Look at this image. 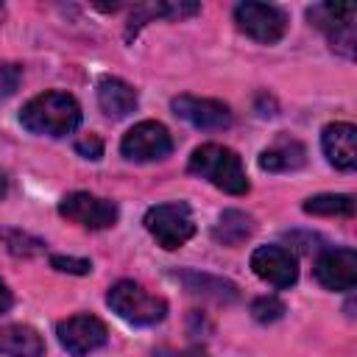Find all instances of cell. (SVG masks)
Returning a JSON list of instances; mask_svg holds the SVG:
<instances>
[{
  "instance_id": "24",
  "label": "cell",
  "mask_w": 357,
  "mask_h": 357,
  "mask_svg": "<svg viewBox=\"0 0 357 357\" xmlns=\"http://www.w3.org/2000/svg\"><path fill=\"white\" fill-rule=\"evenodd\" d=\"M75 151H78L84 159H92V162H98V159L103 156V139H100L98 134H86V137L75 139Z\"/></svg>"
},
{
  "instance_id": "21",
  "label": "cell",
  "mask_w": 357,
  "mask_h": 357,
  "mask_svg": "<svg viewBox=\"0 0 357 357\" xmlns=\"http://www.w3.org/2000/svg\"><path fill=\"white\" fill-rule=\"evenodd\" d=\"M0 237L8 243V248L11 251H17V254H36V251H42V240H36V237H28V234H20V231H3L0 229Z\"/></svg>"
},
{
  "instance_id": "14",
  "label": "cell",
  "mask_w": 357,
  "mask_h": 357,
  "mask_svg": "<svg viewBox=\"0 0 357 357\" xmlns=\"http://www.w3.org/2000/svg\"><path fill=\"white\" fill-rule=\"evenodd\" d=\"M307 162V151L298 139L293 137H279L273 145H268L259 153V167L271 173H284V170H298Z\"/></svg>"
},
{
  "instance_id": "10",
  "label": "cell",
  "mask_w": 357,
  "mask_h": 357,
  "mask_svg": "<svg viewBox=\"0 0 357 357\" xmlns=\"http://www.w3.org/2000/svg\"><path fill=\"white\" fill-rule=\"evenodd\" d=\"M315 279L335 293L351 290L357 284V251L354 248H326L315 259Z\"/></svg>"
},
{
  "instance_id": "27",
  "label": "cell",
  "mask_w": 357,
  "mask_h": 357,
  "mask_svg": "<svg viewBox=\"0 0 357 357\" xmlns=\"http://www.w3.org/2000/svg\"><path fill=\"white\" fill-rule=\"evenodd\" d=\"M6 190H8V184H6V176H3V173H0V198H3V195H6Z\"/></svg>"
},
{
  "instance_id": "7",
  "label": "cell",
  "mask_w": 357,
  "mask_h": 357,
  "mask_svg": "<svg viewBox=\"0 0 357 357\" xmlns=\"http://www.w3.org/2000/svg\"><path fill=\"white\" fill-rule=\"evenodd\" d=\"M354 14H357L354 3H318L307 11L310 22L326 31L332 47L343 50L346 56H351V45H354Z\"/></svg>"
},
{
  "instance_id": "20",
  "label": "cell",
  "mask_w": 357,
  "mask_h": 357,
  "mask_svg": "<svg viewBox=\"0 0 357 357\" xmlns=\"http://www.w3.org/2000/svg\"><path fill=\"white\" fill-rule=\"evenodd\" d=\"M251 315L259 324H273V321H279L284 315V304L276 296H262V298H257L251 304Z\"/></svg>"
},
{
  "instance_id": "13",
  "label": "cell",
  "mask_w": 357,
  "mask_h": 357,
  "mask_svg": "<svg viewBox=\"0 0 357 357\" xmlns=\"http://www.w3.org/2000/svg\"><path fill=\"white\" fill-rule=\"evenodd\" d=\"M321 148L337 170L357 167V128L351 123H329L321 134Z\"/></svg>"
},
{
  "instance_id": "3",
  "label": "cell",
  "mask_w": 357,
  "mask_h": 357,
  "mask_svg": "<svg viewBox=\"0 0 357 357\" xmlns=\"http://www.w3.org/2000/svg\"><path fill=\"white\" fill-rule=\"evenodd\" d=\"M106 304L112 307V312H117L123 321L137 324V326H151L159 324L167 315V304L159 296H151L142 284L137 282H117L109 287L106 293Z\"/></svg>"
},
{
  "instance_id": "18",
  "label": "cell",
  "mask_w": 357,
  "mask_h": 357,
  "mask_svg": "<svg viewBox=\"0 0 357 357\" xmlns=\"http://www.w3.org/2000/svg\"><path fill=\"white\" fill-rule=\"evenodd\" d=\"M178 279L187 284L190 293L198 296H209L215 301H234L237 298V287L220 276H209V273H198V271H184L178 273Z\"/></svg>"
},
{
  "instance_id": "4",
  "label": "cell",
  "mask_w": 357,
  "mask_h": 357,
  "mask_svg": "<svg viewBox=\"0 0 357 357\" xmlns=\"http://www.w3.org/2000/svg\"><path fill=\"white\" fill-rule=\"evenodd\" d=\"M145 229L151 231V237L173 251L178 245H184L192 234H195V223H192V212L184 201H170V204H156L145 212Z\"/></svg>"
},
{
  "instance_id": "17",
  "label": "cell",
  "mask_w": 357,
  "mask_h": 357,
  "mask_svg": "<svg viewBox=\"0 0 357 357\" xmlns=\"http://www.w3.org/2000/svg\"><path fill=\"white\" fill-rule=\"evenodd\" d=\"M251 231H254V218L251 215H245L240 209H226L218 218V223L212 229V237L223 245H240L245 237H251Z\"/></svg>"
},
{
  "instance_id": "16",
  "label": "cell",
  "mask_w": 357,
  "mask_h": 357,
  "mask_svg": "<svg viewBox=\"0 0 357 357\" xmlns=\"http://www.w3.org/2000/svg\"><path fill=\"white\" fill-rule=\"evenodd\" d=\"M0 354L11 357H42L45 354V340L33 326H3L0 329Z\"/></svg>"
},
{
  "instance_id": "26",
  "label": "cell",
  "mask_w": 357,
  "mask_h": 357,
  "mask_svg": "<svg viewBox=\"0 0 357 357\" xmlns=\"http://www.w3.org/2000/svg\"><path fill=\"white\" fill-rule=\"evenodd\" d=\"M11 304H14V296H11L8 284L0 279V315H3V312H8V310H11Z\"/></svg>"
},
{
  "instance_id": "8",
  "label": "cell",
  "mask_w": 357,
  "mask_h": 357,
  "mask_svg": "<svg viewBox=\"0 0 357 357\" xmlns=\"http://www.w3.org/2000/svg\"><path fill=\"white\" fill-rule=\"evenodd\" d=\"M59 215L84 229H109L117 223V204L89 192H70L59 204Z\"/></svg>"
},
{
  "instance_id": "1",
  "label": "cell",
  "mask_w": 357,
  "mask_h": 357,
  "mask_svg": "<svg viewBox=\"0 0 357 357\" xmlns=\"http://www.w3.org/2000/svg\"><path fill=\"white\" fill-rule=\"evenodd\" d=\"M20 123L31 131V134H42V137H64L73 134L81 123V106L73 95L67 92H42L36 98H31L22 112H20Z\"/></svg>"
},
{
  "instance_id": "9",
  "label": "cell",
  "mask_w": 357,
  "mask_h": 357,
  "mask_svg": "<svg viewBox=\"0 0 357 357\" xmlns=\"http://www.w3.org/2000/svg\"><path fill=\"white\" fill-rule=\"evenodd\" d=\"M61 349H67L73 357H84L95 349H100L109 337V329L95 315H73L56 326Z\"/></svg>"
},
{
  "instance_id": "12",
  "label": "cell",
  "mask_w": 357,
  "mask_h": 357,
  "mask_svg": "<svg viewBox=\"0 0 357 357\" xmlns=\"http://www.w3.org/2000/svg\"><path fill=\"white\" fill-rule=\"evenodd\" d=\"M251 268L262 282H268L279 290L296 284V279H298L296 257L282 245H259L251 254Z\"/></svg>"
},
{
  "instance_id": "5",
  "label": "cell",
  "mask_w": 357,
  "mask_h": 357,
  "mask_svg": "<svg viewBox=\"0 0 357 357\" xmlns=\"http://www.w3.org/2000/svg\"><path fill=\"white\" fill-rule=\"evenodd\" d=\"M170 151H173V137L156 120L137 123L134 128L126 131L120 142V153L128 162H156V159H165Z\"/></svg>"
},
{
  "instance_id": "25",
  "label": "cell",
  "mask_w": 357,
  "mask_h": 357,
  "mask_svg": "<svg viewBox=\"0 0 357 357\" xmlns=\"http://www.w3.org/2000/svg\"><path fill=\"white\" fill-rule=\"evenodd\" d=\"M153 357H209L204 349H156Z\"/></svg>"
},
{
  "instance_id": "22",
  "label": "cell",
  "mask_w": 357,
  "mask_h": 357,
  "mask_svg": "<svg viewBox=\"0 0 357 357\" xmlns=\"http://www.w3.org/2000/svg\"><path fill=\"white\" fill-rule=\"evenodd\" d=\"M22 81V67L20 64H0V95H14Z\"/></svg>"
},
{
  "instance_id": "6",
  "label": "cell",
  "mask_w": 357,
  "mask_h": 357,
  "mask_svg": "<svg viewBox=\"0 0 357 357\" xmlns=\"http://www.w3.org/2000/svg\"><path fill=\"white\" fill-rule=\"evenodd\" d=\"M234 20L243 33H248L251 39H257L262 45L279 42L287 31L284 11L276 6H268V3H240L234 8Z\"/></svg>"
},
{
  "instance_id": "23",
  "label": "cell",
  "mask_w": 357,
  "mask_h": 357,
  "mask_svg": "<svg viewBox=\"0 0 357 357\" xmlns=\"http://www.w3.org/2000/svg\"><path fill=\"white\" fill-rule=\"evenodd\" d=\"M50 265L56 268V271H61V273H89L92 271V262L89 259H78V257H61V254H56L53 259H50Z\"/></svg>"
},
{
  "instance_id": "2",
  "label": "cell",
  "mask_w": 357,
  "mask_h": 357,
  "mask_svg": "<svg viewBox=\"0 0 357 357\" xmlns=\"http://www.w3.org/2000/svg\"><path fill=\"white\" fill-rule=\"evenodd\" d=\"M187 167H190V173L206 178L209 184H215L218 190H223L229 195H245L251 187L240 156L226 145H215V142L198 145L192 151Z\"/></svg>"
},
{
  "instance_id": "11",
  "label": "cell",
  "mask_w": 357,
  "mask_h": 357,
  "mask_svg": "<svg viewBox=\"0 0 357 357\" xmlns=\"http://www.w3.org/2000/svg\"><path fill=\"white\" fill-rule=\"evenodd\" d=\"M173 112L176 117L187 120L195 128H206V131H218V128H229L231 126V112L223 100H212V98H195V95H178L173 98Z\"/></svg>"
},
{
  "instance_id": "19",
  "label": "cell",
  "mask_w": 357,
  "mask_h": 357,
  "mask_svg": "<svg viewBox=\"0 0 357 357\" xmlns=\"http://www.w3.org/2000/svg\"><path fill=\"white\" fill-rule=\"evenodd\" d=\"M304 212L310 215H340V218H351L354 215V198L343 195V192H324V195H312L304 201Z\"/></svg>"
},
{
  "instance_id": "15",
  "label": "cell",
  "mask_w": 357,
  "mask_h": 357,
  "mask_svg": "<svg viewBox=\"0 0 357 357\" xmlns=\"http://www.w3.org/2000/svg\"><path fill=\"white\" fill-rule=\"evenodd\" d=\"M98 103L109 117H126L137 109V92L123 78H100L98 84Z\"/></svg>"
}]
</instances>
